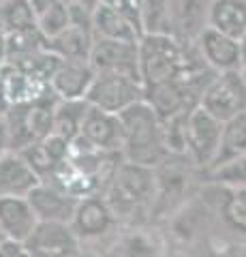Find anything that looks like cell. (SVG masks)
<instances>
[{
	"label": "cell",
	"mask_w": 246,
	"mask_h": 257,
	"mask_svg": "<svg viewBox=\"0 0 246 257\" xmlns=\"http://www.w3.org/2000/svg\"><path fill=\"white\" fill-rule=\"evenodd\" d=\"M158 195L156 170L122 161L114 172L105 199L120 225H148Z\"/></svg>",
	"instance_id": "obj_1"
},
{
	"label": "cell",
	"mask_w": 246,
	"mask_h": 257,
	"mask_svg": "<svg viewBox=\"0 0 246 257\" xmlns=\"http://www.w3.org/2000/svg\"><path fill=\"white\" fill-rule=\"evenodd\" d=\"M118 118L124 131V161L156 170L171 155L165 146V128L161 118L146 103V99L124 109Z\"/></svg>",
	"instance_id": "obj_2"
},
{
	"label": "cell",
	"mask_w": 246,
	"mask_h": 257,
	"mask_svg": "<svg viewBox=\"0 0 246 257\" xmlns=\"http://www.w3.org/2000/svg\"><path fill=\"white\" fill-rule=\"evenodd\" d=\"M190 45L178 43L169 35H144L139 39V75L144 88L180 79L193 64ZM199 56V54H197Z\"/></svg>",
	"instance_id": "obj_3"
},
{
	"label": "cell",
	"mask_w": 246,
	"mask_h": 257,
	"mask_svg": "<svg viewBox=\"0 0 246 257\" xmlns=\"http://www.w3.org/2000/svg\"><path fill=\"white\" fill-rule=\"evenodd\" d=\"M58 101L60 99L52 92L43 99L13 105L9 109L5 118L11 131L13 152L26 150L54 133V111H56Z\"/></svg>",
	"instance_id": "obj_4"
},
{
	"label": "cell",
	"mask_w": 246,
	"mask_h": 257,
	"mask_svg": "<svg viewBox=\"0 0 246 257\" xmlns=\"http://www.w3.org/2000/svg\"><path fill=\"white\" fill-rule=\"evenodd\" d=\"M223 126L225 124L220 120L208 114L201 105L190 109V114L186 116V124H184L186 157L203 174H208L214 159H216L220 138H223Z\"/></svg>",
	"instance_id": "obj_5"
},
{
	"label": "cell",
	"mask_w": 246,
	"mask_h": 257,
	"mask_svg": "<svg viewBox=\"0 0 246 257\" xmlns=\"http://www.w3.org/2000/svg\"><path fill=\"white\" fill-rule=\"evenodd\" d=\"M146 99V88L141 79L122 73H97L88 90L86 101L92 107L109 111V114H122L135 103Z\"/></svg>",
	"instance_id": "obj_6"
},
{
	"label": "cell",
	"mask_w": 246,
	"mask_h": 257,
	"mask_svg": "<svg viewBox=\"0 0 246 257\" xmlns=\"http://www.w3.org/2000/svg\"><path fill=\"white\" fill-rule=\"evenodd\" d=\"M199 105L220 122L237 118L246 111V82L240 71L218 73L205 88Z\"/></svg>",
	"instance_id": "obj_7"
},
{
	"label": "cell",
	"mask_w": 246,
	"mask_h": 257,
	"mask_svg": "<svg viewBox=\"0 0 246 257\" xmlns=\"http://www.w3.org/2000/svg\"><path fill=\"white\" fill-rule=\"evenodd\" d=\"M101 257H167V242L163 234L148 225H120L112 236L109 246Z\"/></svg>",
	"instance_id": "obj_8"
},
{
	"label": "cell",
	"mask_w": 246,
	"mask_h": 257,
	"mask_svg": "<svg viewBox=\"0 0 246 257\" xmlns=\"http://www.w3.org/2000/svg\"><path fill=\"white\" fill-rule=\"evenodd\" d=\"M71 227L82 242H101L112 236L120 227V223L109 208L105 195H92L79 199Z\"/></svg>",
	"instance_id": "obj_9"
},
{
	"label": "cell",
	"mask_w": 246,
	"mask_h": 257,
	"mask_svg": "<svg viewBox=\"0 0 246 257\" xmlns=\"http://www.w3.org/2000/svg\"><path fill=\"white\" fill-rule=\"evenodd\" d=\"M84 242L67 223H39L24 248L30 257H77Z\"/></svg>",
	"instance_id": "obj_10"
},
{
	"label": "cell",
	"mask_w": 246,
	"mask_h": 257,
	"mask_svg": "<svg viewBox=\"0 0 246 257\" xmlns=\"http://www.w3.org/2000/svg\"><path fill=\"white\" fill-rule=\"evenodd\" d=\"M88 62L92 64V69L97 71V73H122V75H131L135 79H141V75H139V43L97 39Z\"/></svg>",
	"instance_id": "obj_11"
},
{
	"label": "cell",
	"mask_w": 246,
	"mask_h": 257,
	"mask_svg": "<svg viewBox=\"0 0 246 257\" xmlns=\"http://www.w3.org/2000/svg\"><path fill=\"white\" fill-rule=\"evenodd\" d=\"M214 0H171V37L182 45H197L210 28V9Z\"/></svg>",
	"instance_id": "obj_12"
},
{
	"label": "cell",
	"mask_w": 246,
	"mask_h": 257,
	"mask_svg": "<svg viewBox=\"0 0 246 257\" xmlns=\"http://www.w3.org/2000/svg\"><path fill=\"white\" fill-rule=\"evenodd\" d=\"M197 52L201 54L203 62L216 73H229V71H242V47L240 41L220 35V32L208 28L197 41Z\"/></svg>",
	"instance_id": "obj_13"
},
{
	"label": "cell",
	"mask_w": 246,
	"mask_h": 257,
	"mask_svg": "<svg viewBox=\"0 0 246 257\" xmlns=\"http://www.w3.org/2000/svg\"><path fill=\"white\" fill-rule=\"evenodd\" d=\"M39 216L28 197H0V229L5 240L24 244L39 227Z\"/></svg>",
	"instance_id": "obj_14"
},
{
	"label": "cell",
	"mask_w": 246,
	"mask_h": 257,
	"mask_svg": "<svg viewBox=\"0 0 246 257\" xmlns=\"http://www.w3.org/2000/svg\"><path fill=\"white\" fill-rule=\"evenodd\" d=\"M97 77L88 60H65L52 77V92L60 101H86L88 90Z\"/></svg>",
	"instance_id": "obj_15"
},
{
	"label": "cell",
	"mask_w": 246,
	"mask_h": 257,
	"mask_svg": "<svg viewBox=\"0 0 246 257\" xmlns=\"http://www.w3.org/2000/svg\"><path fill=\"white\" fill-rule=\"evenodd\" d=\"M82 138L103 152H120L122 155L124 150V131H122L120 118L92 105L84 120Z\"/></svg>",
	"instance_id": "obj_16"
},
{
	"label": "cell",
	"mask_w": 246,
	"mask_h": 257,
	"mask_svg": "<svg viewBox=\"0 0 246 257\" xmlns=\"http://www.w3.org/2000/svg\"><path fill=\"white\" fill-rule=\"evenodd\" d=\"M28 202L35 208V212H37L41 223H67V225H71L79 199L69 197L67 193L52 187L50 182H41L28 195Z\"/></svg>",
	"instance_id": "obj_17"
},
{
	"label": "cell",
	"mask_w": 246,
	"mask_h": 257,
	"mask_svg": "<svg viewBox=\"0 0 246 257\" xmlns=\"http://www.w3.org/2000/svg\"><path fill=\"white\" fill-rule=\"evenodd\" d=\"M41 182L22 152H9L0 159V197H28Z\"/></svg>",
	"instance_id": "obj_18"
},
{
	"label": "cell",
	"mask_w": 246,
	"mask_h": 257,
	"mask_svg": "<svg viewBox=\"0 0 246 257\" xmlns=\"http://www.w3.org/2000/svg\"><path fill=\"white\" fill-rule=\"evenodd\" d=\"M92 28H94V37L97 39H112V41L139 43V39L144 37V30L137 24L103 3L92 13Z\"/></svg>",
	"instance_id": "obj_19"
},
{
	"label": "cell",
	"mask_w": 246,
	"mask_h": 257,
	"mask_svg": "<svg viewBox=\"0 0 246 257\" xmlns=\"http://www.w3.org/2000/svg\"><path fill=\"white\" fill-rule=\"evenodd\" d=\"M94 41H97L94 28L71 24L65 32H60L58 37L52 39L50 50L60 56L62 60H88Z\"/></svg>",
	"instance_id": "obj_20"
},
{
	"label": "cell",
	"mask_w": 246,
	"mask_h": 257,
	"mask_svg": "<svg viewBox=\"0 0 246 257\" xmlns=\"http://www.w3.org/2000/svg\"><path fill=\"white\" fill-rule=\"evenodd\" d=\"M210 28L240 41L246 35V0H214Z\"/></svg>",
	"instance_id": "obj_21"
},
{
	"label": "cell",
	"mask_w": 246,
	"mask_h": 257,
	"mask_svg": "<svg viewBox=\"0 0 246 257\" xmlns=\"http://www.w3.org/2000/svg\"><path fill=\"white\" fill-rule=\"evenodd\" d=\"M218 189L223 193V199L218 202L220 221L246 246V189Z\"/></svg>",
	"instance_id": "obj_22"
},
{
	"label": "cell",
	"mask_w": 246,
	"mask_h": 257,
	"mask_svg": "<svg viewBox=\"0 0 246 257\" xmlns=\"http://www.w3.org/2000/svg\"><path fill=\"white\" fill-rule=\"evenodd\" d=\"M242 155H246V111L240 114L237 118L229 120V122H225L216 159H214V163L208 170V174L218 170V167H223L225 163H229V161L242 157Z\"/></svg>",
	"instance_id": "obj_23"
},
{
	"label": "cell",
	"mask_w": 246,
	"mask_h": 257,
	"mask_svg": "<svg viewBox=\"0 0 246 257\" xmlns=\"http://www.w3.org/2000/svg\"><path fill=\"white\" fill-rule=\"evenodd\" d=\"M88 109V101H58L56 111H54V133L65 138L67 142L77 140L82 135Z\"/></svg>",
	"instance_id": "obj_24"
},
{
	"label": "cell",
	"mask_w": 246,
	"mask_h": 257,
	"mask_svg": "<svg viewBox=\"0 0 246 257\" xmlns=\"http://www.w3.org/2000/svg\"><path fill=\"white\" fill-rule=\"evenodd\" d=\"M62 62H65V60H62L60 56L54 54L52 50H43V52H35V54H28V56L13 58L7 64H11V67H15L18 71H22V73H26L30 77L41 79V82L50 84L54 73L60 69Z\"/></svg>",
	"instance_id": "obj_25"
},
{
	"label": "cell",
	"mask_w": 246,
	"mask_h": 257,
	"mask_svg": "<svg viewBox=\"0 0 246 257\" xmlns=\"http://www.w3.org/2000/svg\"><path fill=\"white\" fill-rule=\"evenodd\" d=\"M37 26V15L28 0H5L0 3V32L11 35L15 30Z\"/></svg>",
	"instance_id": "obj_26"
},
{
	"label": "cell",
	"mask_w": 246,
	"mask_h": 257,
	"mask_svg": "<svg viewBox=\"0 0 246 257\" xmlns=\"http://www.w3.org/2000/svg\"><path fill=\"white\" fill-rule=\"evenodd\" d=\"M43 50H50V39L43 35L39 26L15 30L11 35H7V62Z\"/></svg>",
	"instance_id": "obj_27"
},
{
	"label": "cell",
	"mask_w": 246,
	"mask_h": 257,
	"mask_svg": "<svg viewBox=\"0 0 246 257\" xmlns=\"http://www.w3.org/2000/svg\"><path fill=\"white\" fill-rule=\"evenodd\" d=\"M169 7H171V0H141V26H144V35L171 37Z\"/></svg>",
	"instance_id": "obj_28"
},
{
	"label": "cell",
	"mask_w": 246,
	"mask_h": 257,
	"mask_svg": "<svg viewBox=\"0 0 246 257\" xmlns=\"http://www.w3.org/2000/svg\"><path fill=\"white\" fill-rule=\"evenodd\" d=\"M205 178L214 182L216 187L227 189H246V155L229 161L223 167L205 174Z\"/></svg>",
	"instance_id": "obj_29"
},
{
	"label": "cell",
	"mask_w": 246,
	"mask_h": 257,
	"mask_svg": "<svg viewBox=\"0 0 246 257\" xmlns=\"http://www.w3.org/2000/svg\"><path fill=\"white\" fill-rule=\"evenodd\" d=\"M37 26L41 28L43 35L50 39L58 37L60 32H65L69 26H71V9H69V3H58L54 9H50L47 13H43L41 18L37 20Z\"/></svg>",
	"instance_id": "obj_30"
},
{
	"label": "cell",
	"mask_w": 246,
	"mask_h": 257,
	"mask_svg": "<svg viewBox=\"0 0 246 257\" xmlns=\"http://www.w3.org/2000/svg\"><path fill=\"white\" fill-rule=\"evenodd\" d=\"M103 5H107V7H112L114 11L122 13L124 18H129L131 22H135L144 30V26H141V0H103Z\"/></svg>",
	"instance_id": "obj_31"
},
{
	"label": "cell",
	"mask_w": 246,
	"mask_h": 257,
	"mask_svg": "<svg viewBox=\"0 0 246 257\" xmlns=\"http://www.w3.org/2000/svg\"><path fill=\"white\" fill-rule=\"evenodd\" d=\"M13 152V142H11V131L7 124V118H0V159Z\"/></svg>",
	"instance_id": "obj_32"
},
{
	"label": "cell",
	"mask_w": 246,
	"mask_h": 257,
	"mask_svg": "<svg viewBox=\"0 0 246 257\" xmlns=\"http://www.w3.org/2000/svg\"><path fill=\"white\" fill-rule=\"evenodd\" d=\"M0 257H30V253L24 248V244L7 240V242L0 244Z\"/></svg>",
	"instance_id": "obj_33"
},
{
	"label": "cell",
	"mask_w": 246,
	"mask_h": 257,
	"mask_svg": "<svg viewBox=\"0 0 246 257\" xmlns=\"http://www.w3.org/2000/svg\"><path fill=\"white\" fill-rule=\"evenodd\" d=\"M11 99H9V92H7V84H5V73H3V67H0V118H5L11 109Z\"/></svg>",
	"instance_id": "obj_34"
},
{
	"label": "cell",
	"mask_w": 246,
	"mask_h": 257,
	"mask_svg": "<svg viewBox=\"0 0 246 257\" xmlns=\"http://www.w3.org/2000/svg\"><path fill=\"white\" fill-rule=\"evenodd\" d=\"M30 5H33V11H35V15H37V20L41 18L43 13H47L50 9H54L58 3H62V0H28Z\"/></svg>",
	"instance_id": "obj_35"
},
{
	"label": "cell",
	"mask_w": 246,
	"mask_h": 257,
	"mask_svg": "<svg viewBox=\"0 0 246 257\" xmlns=\"http://www.w3.org/2000/svg\"><path fill=\"white\" fill-rule=\"evenodd\" d=\"M67 3H71V5H77V7H82V9H86V11H90V13H94L101 7V3L103 0H67Z\"/></svg>",
	"instance_id": "obj_36"
},
{
	"label": "cell",
	"mask_w": 246,
	"mask_h": 257,
	"mask_svg": "<svg viewBox=\"0 0 246 257\" xmlns=\"http://www.w3.org/2000/svg\"><path fill=\"white\" fill-rule=\"evenodd\" d=\"M7 64V35L0 32V67Z\"/></svg>",
	"instance_id": "obj_37"
},
{
	"label": "cell",
	"mask_w": 246,
	"mask_h": 257,
	"mask_svg": "<svg viewBox=\"0 0 246 257\" xmlns=\"http://www.w3.org/2000/svg\"><path fill=\"white\" fill-rule=\"evenodd\" d=\"M77 257H101L97 251H90V248H82V253H79Z\"/></svg>",
	"instance_id": "obj_38"
},
{
	"label": "cell",
	"mask_w": 246,
	"mask_h": 257,
	"mask_svg": "<svg viewBox=\"0 0 246 257\" xmlns=\"http://www.w3.org/2000/svg\"><path fill=\"white\" fill-rule=\"evenodd\" d=\"M240 47H242V62H244V67H246V35L240 39Z\"/></svg>",
	"instance_id": "obj_39"
},
{
	"label": "cell",
	"mask_w": 246,
	"mask_h": 257,
	"mask_svg": "<svg viewBox=\"0 0 246 257\" xmlns=\"http://www.w3.org/2000/svg\"><path fill=\"white\" fill-rule=\"evenodd\" d=\"M3 242H7V240H5V234H3V229H0V244H3Z\"/></svg>",
	"instance_id": "obj_40"
},
{
	"label": "cell",
	"mask_w": 246,
	"mask_h": 257,
	"mask_svg": "<svg viewBox=\"0 0 246 257\" xmlns=\"http://www.w3.org/2000/svg\"><path fill=\"white\" fill-rule=\"evenodd\" d=\"M240 73H242V77H244V82H246V67H242V71H240Z\"/></svg>",
	"instance_id": "obj_41"
},
{
	"label": "cell",
	"mask_w": 246,
	"mask_h": 257,
	"mask_svg": "<svg viewBox=\"0 0 246 257\" xmlns=\"http://www.w3.org/2000/svg\"><path fill=\"white\" fill-rule=\"evenodd\" d=\"M240 257H246V255H244V253H242V255H240Z\"/></svg>",
	"instance_id": "obj_42"
},
{
	"label": "cell",
	"mask_w": 246,
	"mask_h": 257,
	"mask_svg": "<svg viewBox=\"0 0 246 257\" xmlns=\"http://www.w3.org/2000/svg\"><path fill=\"white\" fill-rule=\"evenodd\" d=\"M65 3H67V0H65Z\"/></svg>",
	"instance_id": "obj_43"
}]
</instances>
